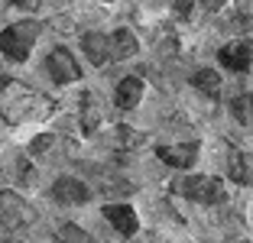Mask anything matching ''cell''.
Masks as SVG:
<instances>
[{
	"label": "cell",
	"instance_id": "10",
	"mask_svg": "<svg viewBox=\"0 0 253 243\" xmlns=\"http://www.w3.org/2000/svg\"><path fill=\"white\" fill-rule=\"evenodd\" d=\"M104 217L111 221V227L124 237H133L136 230H140V217H136V211L130 204H107Z\"/></svg>",
	"mask_w": 253,
	"mask_h": 243
},
{
	"label": "cell",
	"instance_id": "15",
	"mask_svg": "<svg viewBox=\"0 0 253 243\" xmlns=\"http://www.w3.org/2000/svg\"><path fill=\"white\" fill-rule=\"evenodd\" d=\"M49 146H52V136H39V140L33 143V153H45Z\"/></svg>",
	"mask_w": 253,
	"mask_h": 243
},
{
	"label": "cell",
	"instance_id": "13",
	"mask_svg": "<svg viewBox=\"0 0 253 243\" xmlns=\"http://www.w3.org/2000/svg\"><path fill=\"white\" fill-rule=\"evenodd\" d=\"M217 7H224V0H175V10H179L182 20L195 16L198 10H201V13H214Z\"/></svg>",
	"mask_w": 253,
	"mask_h": 243
},
{
	"label": "cell",
	"instance_id": "3",
	"mask_svg": "<svg viewBox=\"0 0 253 243\" xmlns=\"http://www.w3.org/2000/svg\"><path fill=\"white\" fill-rule=\"evenodd\" d=\"M169 192L182 195L185 201H195V204H221L227 201V185L214 175H182L169 182Z\"/></svg>",
	"mask_w": 253,
	"mask_h": 243
},
{
	"label": "cell",
	"instance_id": "7",
	"mask_svg": "<svg viewBox=\"0 0 253 243\" xmlns=\"http://www.w3.org/2000/svg\"><path fill=\"white\" fill-rule=\"evenodd\" d=\"M49 198L59 201V204H75V207H82L91 201V192H88V185L78 182V178L72 175H59L55 178V185L49 188Z\"/></svg>",
	"mask_w": 253,
	"mask_h": 243
},
{
	"label": "cell",
	"instance_id": "17",
	"mask_svg": "<svg viewBox=\"0 0 253 243\" xmlns=\"http://www.w3.org/2000/svg\"><path fill=\"white\" fill-rule=\"evenodd\" d=\"M0 243H16V240H0Z\"/></svg>",
	"mask_w": 253,
	"mask_h": 243
},
{
	"label": "cell",
	"instance_id": "16",
	"mask_svg": "<svg viewBox=\"0 0 253 243\" xmlns=\"http://www.w3.org/2000/svg\"><path fill=\"white\" fill-rule=\"evenodd\" d=\"M13 3L20 10H39V7H42V0H13Z\"/></svg>",
	"mask_w": 253,
	"mask_h": 243
},
{
	"label": "cell",
	"instance_id": "8",
	"mask_svg": "<svg viewBox=\"0 0 253 243\" xmlns=\"http://www.w3.org/2000/svg\"><path fill=\"white\" fill-rule=\"evenodd\" d=\"M217 59L227 72H237L244 75L247 68L253 65V39H240V42H227L221 52H217Z\"/></svg>",
	"mask_w": 253,
	"mask_h": 243
},
{
	"label": "cell",
	"instance_id": "2",
	"mask_svg": "<svg viewBox=\"0 0 253 243\" xmlns=\"http://www.w3.org/2000/svg\"><path fill=\"white\" fill-rule=\"evenodd\" d=\"M140 42L130 30L117 33H84L82 36V52L91 59V65H107V62H120L136 55Z\"/></svg>",
	"mask_w": 253,
	"mask_h": 243
},
{
	"label": "cell",
	"instance_id": "1",
	"mask_svg": "<svg viewBox=\"0 0 253 243\" xmlns=\"http://www.w3.org/2000/svg\"><path fill=\"white\" fill-rule=\"evenodd\" d=\"M52 114V101L33 91L30 84H20L13 78H0V117L10 126L42 123Z\"/></svg>",
	"mask_w": 253,
	"mask_h": 243
},
{
	"label": "cell",
	"instance_id": "12",
	"mask_svg": "<svg viewBox=\"0 0 253 243\" xmlns=\"http://www.w3.org/2000/svg\"><path fill=\"white\" fill-rule=\"evenodd\" d=\"M140 97H143V81L140 78H124L117 84V107L120 111H133L136 104H140Z\"/></svg>",
	"mask_w": 253,
	"mask_h": 243
},
{
	"label": "cell",
	"instance_id": "11",
	"mask_svg": "<svg viewBox=\"0 0 253 243\" xmlns=\"http://www.w3.org/2000/svg\"><path fill=\"white\" fill-rule=\"evenodd\" d=\"M227 178L237 185H253V153L234 149L231 159H227Z\"/></svg>",
	"mask_w": 253,
	"mask_h": 243
},
{
	"label": "cell",
	"instance_id": "4",
	"mask_svg": "<svg viewBox=\"0 0 253 243\" xmlns=\"http://www.w3.org/2000/svg\"><path fill=\"white\" fill-rule=\"evenodd\" d=\"M39 30H42V26H39L36 20H20V23H13V26H7V30L0 33V52H3L10 62H26L33 45H36Z\"/></svg>",
	"mask_w": 253,
	"mask_h": 243
},
{
	"label": "cell",
	"instance_id": "9",
	"mask_svg": "<svg viewBox=\"0 0 253 243\" xmlns=\"http://www.w3.org/2000/svg\"><path fill=\"white\" fill-rule=\"evenodd\" d=\"M198 143H175V146H156V156L172 169H192L198 159Z\"/></svg>",
	"mask_w": 253,
	"mask_h": 243
},
{
	"label": "cell",
	"instance_id": "5",
	"mask_svg": "<svg viewBox=\"0 0 253 243\" xmlns=\"http://www.w3.org/2000/svg\"><path fill=\"white\" fill-rule=\"evenodd\" d=\"M36 224V207L16 192H0V227H7L10 234L16 230H30Z\"/></svg>",
	"mask_w": 253,
	"mask_h": 243
},
{
	"label": "cell",
	"instance_id": "14",
	"mask_svg": "<svg viewBox=\"0 0 253 243\" xmlns=\"http://www.w3.org/2000/svg\"><path fill=\"white\" fill-rule=\"evenodd\" d=\"M192 84H195V88H201L208 97L221 94V78H217V72H211V68H201V72L192 78Z\"/></svg>",
	"mask_w": 253,
	"mask_h": 243
},
{
	"label": "cell",
	"instance_id": "6",
	"mask_svg": "<svg viewBox=\"0 0 253 243\" xmlns=\"http://www.w3.org/2000/svg\"><path fill=\"white\" fill-rule=\"evenodd\" d=\"M45 72L55 84H72V81H82V68L75 62V55L65 49V45H55L49 55H45Z\"/></svg>",
	"mask_w": 253,
	"mask_h": 243
}]
</instances>
